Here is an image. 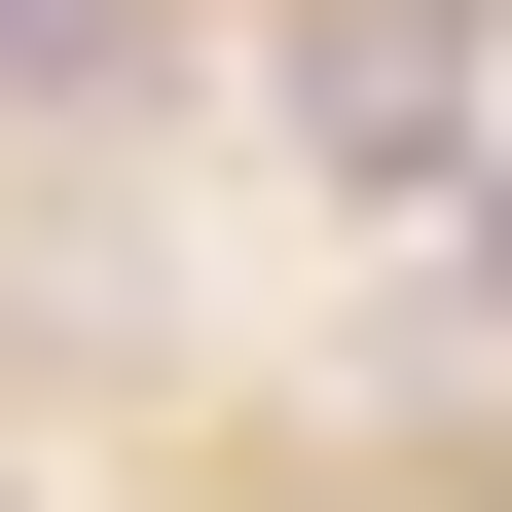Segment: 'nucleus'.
I'll use <instances>...</instances> for the list:
<instances>
[{"label": "nucleus", "instance_id": "nucleus-1", "mask_svg": "<svg viewBox=\"0 0 512 512\" xmlns=\"http://www.w3.org/2000/svg\"><path fill=\"white\" fill-rule=\"evenodd\" d=\"M293 110H330V183H439V147H476V74H439V37H330Z\"/></svg>", "mask_w": 512, "mask_h": 512}, {"label": "nucleus", "instance_id": "nucleus-2", "mask_svg": "<svg viewBox=\"0 0 512 512\" xmlns=\"http://www.w3.org/2000/svg\"><path fill=\"white\" fill-rule=\"evenodd\" d=\"M110 37H147V0H0V74H37V110H74V74H110Z\"/></svg>", "mask_w": 512, "mask_h": 512}]
</instances>
